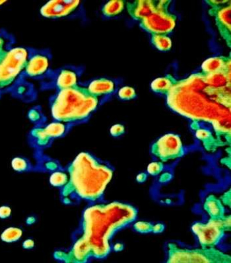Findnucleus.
Returning <instances> with one entry per match:
<instances>
[{
    "label": "nucleus",
    "instance_id": "4468645a",
    "mask_svg": "<svg viewBox=\"0 0 231 263\" xmlns=\"http://www.w3.org/2000/svg\"><path fill=\"white\" fill-rule=\"evenodd\" d=\"M204 75V74H203ZM205 75V80L210 86L216 89L230 86V71H221Z\"/></svg>",
    "mask_w": 231,
    "mask_h": 263
},
{
    "label": "nucleus",
    "instance_id": "9d476101",
    "mask_svg": "<svg viewBox=\"0 0 231 263\" xmlns=\"http://www.w3.org/2000/svg\"><path fill=\"white\" fill-rule=\"evenodd\" d=\"M210 15L214 16L216 21L217 28L220 33L230 46L231 24H230V4L212 7L210 10Z\"/></svg>",
    "mask_w": 231,
    "mask_h": 263
},
{
    "label": "nucleus",
    "instance_id": "6ab92c4d",
    "mask_svg": "<svg viewBox=\"0 0 231 263\" xmlns=\"http://www.w3.org/2000/svg\"><path fill=\"white\" fill-rule=\"evenodd\" d=\"M152 44L161 51H168L172 48V40L167 35H152Z\"/></svg>",
    "mask_w": 231,
    "mask_h": 263
},
{
    "label": "nucleus",
    "instance_id": "dca6fc26",
    "mask_svg": "<svg viewBox=\"0 0 231 263\" xmlns=\"http://www.w3.org/2000/svg\"><path fill=\"white\" fill-rule=\"evenodd\" d=\"M124 2L121 0H113L108 2L102 9L103 15L107 17L116 16L124 10Z\"/></svg>",
    "mask_w": 231,
    "mask_h": 263
},
{
    "label": "nucleus",
    "instance_id": "5701e85b",
    "mask_svg": "<svg viewBox=\"0 0 231 263\" xmlns=\"http://www.w3.org/2000/svg\"><path fill=\"white\" fill-rule=\"evenodd\" d=\"M118 95L121 100H130L136 98V93L134 87L124 86L119 90Z\"/></svg>",
    "mask_w": 231,
    "mask_h": 263
},
{
    "label": "nucleus",
    "instance_id": "ddd939ff",
    "mask_svg": "<svg viewBox=\"0 0 231 263\" xmlns=\"http://www.w3.org/2000/svg\"><path fill=\"white\" fill-rule=\"evenodd\" d=\"M92 95L96 97L108 95L113 93L115 90V83L113 80L101 78L92 80L87 87Z\"/></svg>",
    "mask_w": 231,
    "mask_h": 263
},
{
    "label": "nucleus",
    "instance_id": "bb28decb",
    "mask_svg": "<svg viewBox=\"0 0 231 263\" xmlns=\"http://www.w3.org/2000/svg\"><path fill=\"white\" fill-rule=\"evenodd\" d=\"M12 210L8 206H2L0 208V218L6 219L10 217Z\"/></svg>",
    "mask_w": 231,
    "mask_h": 263
},
{
    "label": "nucleus",
    "instance_id": "20e7f679",
    "mask_svg": "<svg viewBox=\"0 0 231 263\" xmlns=\"http://www.w3.org/2000/svg\"><path fill=\"white\" fill-rule=\"evenodd\" d=\"M29 51L23 48L10 49L0 54V86H6L14 80L25 68Z\"/></svg>",
    "mask_w": 231,
    "mask_h": 263
},
{
    "label": "nucleus",
    "instance_id": "f257e3e1",
    "mask_svg": "<svg viewBox=\"0 0 231 263\" xmlns=\"http://www.w3.org/2000/svg\"><path fill=\"white\" fill-rule=\"evenodd\" d=\"M167 95L168 104L179 113L211 120L217 124L218 129L222 122L230 127V86H210L206 82L205 75L196 73L177 81Z\"/></svg>",
    "mask_w": 231,
    "mask_h": 263
},
{
    "label": "nucleus",
    "instance_id": "cd10ccee",
    "mask_svg": "<svg viewBox=\"0 0 231 263\" xmlns=\"http://www.w3.org/2000/svg\"><path fill=\"white\" fill-rule=\"evenodd\" d=\"M137 230L143 231L145 232L146 231L151 230V226L149 223H145V222H138L135 225Z\"/></svg>",
    "mask_w": 231,
    "mask_h": 263
},
{
    "label": "nucleus",
    "instance_id": "4be33fe9",
    "mask_svg": "<svg viewBox=\"0 0 231 263\" xmlns=\"http://www.w3.org/2000/svg\"><path fill=\"white\" fill-rule=\"evenodd\" d=\"M13 169L18 172L28 171L31 168V165L29 161L21 157H16L13 159L12 163Z\"/></svg>",
    "mask_w": 231,
    "mask_h": 263
},
{
    "label": "nucleus",
    "instance_id": "b1692460",
    "mask_svg": "<svg viewBox=\"0 0 231 263\" xmlns=\"http://www.w3.org/2000/svg\"><path fill=\"white\" fill-rule=\"evenodd\" d=\"M124 126L117 124L113 126L111 129V134L114 137H118L124 134Z\"/></svg>",
    "mask_w": 231,
    "mask_h": 263
},
{
    "label": "nucleus",
    "instance_id": "f8f14e48",
    "mask_svg": "<svg viewBox=\"0 0 231 263\" xmlns=\"http://www.w3.org/2000/svg\"><path fill=\"white\" fill-rule=\"evenodd\" d=\"M221 71H230V58L225 57H213L209 58L201 65V73L204 75Z\"/></svg>",
    "mask_w": 231,
    "mask_h": 263
},
{
    "label": "nucleus",
    "instance_id": "c85d7f7f",
    "mask_svg": "<svg viewBox=\"0 0 231 263\" xmlns=\"http://www.w3.org/2000/svg\"><path fill=\"white\" fill-rule=\"evenodd\" d=\"M40 111H38L37 109H32L29 113V118L31 119V121H33V122H37L38 121L40 120L41 118H40Z\"/></svg>",
    "mask_w": 231,
    "mask_h": 263
},
{
    "label": "nucleus",
    "instance_id": "7c9ffc66",
    "mask_svg": "<svg viewBox=\"0 0 231 263\" xmlns=\"http://www.w3.org/2000/svg\"><path fill=\"white\" fill-rule=\"evenodd\" d=\"M4 46V41L1 38H0V54H2L4 52L3 50H2V49H3Z\"/></svg>",
    "mask_w": 231,
    "mask_h": 263
},
{
    "label": "nucleus",
    "instance_id": "aec40b11",
    "mask_svg": "<svg viewBox=\"0 0 231 263\" xmlns=\"http://www.w3.org/2000/svg\"><path fill=\"white\" fill-rule=\"evenodd\" d=\"M22 235H23V232H22L21 229L11 227V228L6 229L2 233L1 238L4 242L12 243L19 240L21 238Z\"/></svg>",
    "mask_w": 231,
    "mask_h": 263
},
{
    "label": "nucleus",
    "instance_id": "1a4fd4ad",
    "mask_svg": "<svg viewBox=\"0 0 231 263\" xmlns=\"http://www.w3.org/2000/svg\"><path fill=\"white\" fill-rule=\"evenodd\" d=\"M80 1L76 0H55L46 3L40 9V13L48 19H59L69 16L79 7Z\"/></svg>",
    "mask_w": 231,
    "mask_h": 263
},
{
    "label": "nucleus",
    "instance_id": "c756f323",
    "mask_svg": "<svg viewBox=\"0 0 231 263\" xmlns=\"http://www.w3.org/2000/svg\"><path fill=\"white\" fill-rule=\"evenodd\" d=\"M35 246L34 241L32 240H27L25 242L23 243L24 248L25 249H32Z\"/></svg>",
    "mask_w": 231,
    "mask_h": 263
},
{
    "label": "nucleus",
    "instance_id": "423d86ee",
    "mask_svg": "<svg viewBox=\"0 0 231 263\" xmlns=\"http://www.w3.org/2000/svg\"><path fill=\"white\" fill-rule=\"evenodd\" d=\"M24 75L28 77L40 78L48 72L51 55L46 49H29Z\"/></svg>",
    "mask_w": 231,
    "mask_h": 263
},
{
    "label": "nucleus",
    "instance_id": "6e6552de",
    "mask_svg": "<svg viewBox=\"0 0 231 263\" xmlns=\"http://www.w3.org/2000/svg\"><path fill=\"white\" fill-rule=\"evenodd\" d=\"M44 76L50 78L48 86L55 87L57 91L78 86V74L71 67H63L53 72L48 71L42 77Z\"/></svg>",
    "mask_w": 231,
    "mask_h": 263
},
{
    "label": "nucleus",
    "instance_id": "393cba45",
    "mask_svg": "<svg viewBox=\"0 0 231 263\" xmlns=\"http://www.w3.org/2000/svg\"><path fill=\"white\" fill-rule=\"evenodd\" d=\"M196 136L197 138L200 139L201 140H208V139L212 136V134H211L210 132L208 131V130L199 129L197 130Z\"/></svg>",
    "mask_w": 231,
    "mask_h": 263
},
{
    "label": "nucleus",
    "instance_id": "9b49d317",
    "mask_svg": "<svg viewBox=\"0 0 231 263\" xmlns=\"http://www.w3.org/2000/svg\"><path fill=\"white\" fill-rule=\"evenodd\" d=\"M127 9L132 18L141 21L156 10V3L151 0H138L129 2Z\"/></svg>",
    "mask_w": 231,
    "mask_h": 263
},
{
    "label": "nucleus",
    "instance_id": "f03ea898",
    "mask_svg": "<svg viewBox=\"0 0 231 263\" xmlns=\"http://www.w3.org/2000/svg\"><path fill=\"white\" fill-rule=\"evenodd\" d=\"M70 181L63 189L65 197L69 194L86 199L101 195L112 177L109 168L96 162L88 154L82 153L68 168Z\"/></svg>",
    "mask_w": 231,
    "mask_h": 263
},
{
    "label": "nucleus",
    "instance_id": "a878e982",
    "mask_svg": "<svg viewBox=\"0 0 231 263\" xmlns=\"http://www.w3.org/2000/svg\"><path fill=\"white\" fill-rule=\"evenodd\" d=\"M161 170V165L158 163H152L148 167V171L151 174H157Z\"/></svg>",
    "mask_w": 231,
    "mask_h": 263
},
{
    "label": "nucleus",
    "instance_id": "a211bd4d",
    "mask_svg": "<svg viewBox=\"0 0 231 263\" xmlns=\"http://www.w3.org/2000/svg\"><path fill=\"white\" fill-rule=\"evenodd\" d=\"M31 138H32L35 145L39 146L40 148L46 147L48 145L50 141V138H49L44 129L42 128L37 127L31 132Z\"/></svg>",
    "mask_w": 231,
    "mask_h": 263
},
{
    "label": "nucleus",
    "instance_id": "2f4dec72",
    "mask_svg": "<svg viewBox=\"0 0 231 263\" xmlns=\"http://www.w3.org/2000/svg\"><path fill=\"white\" fill-rule=\"evenodd\" d=\"M2 4H4V2H0V5H2Z\"/></svg>",
    "mask_w": 231,
    "mask_h": 263
},
{
    "label": "nucleus",
    "instance_id": "39448f33",
    "mask_svg": "<svg viewBox=\"0 0 231 263\" xmlns=\"http://www.w3.org/2000/svg\"><path fill=\"white\" fill-rule=\"evenodd\" d=\"M176 17L167 10L156 8L149 15L141 20V28L152 35H164L171 33L176 26Z\"/></svg>",
    "mask_w": 231,
    "mask_h": 263
},
{
    "label": "nucleus",
    "instance_id": "f3484780",
    "mask_svg": "<svg viewBox=\"0 0 231 263\" xmlns=\"http://www.w3.org/2000/svg\"><path fill=\"white\" fill-rule=\"evenodd\" d=\"M44 130L47 136L53 140L54 138H60V137L64 136L67 132V127L59 121H57V122L56 121V122L52 123L46 126Z\"/></svg>",
    "mask_w": 231,
    "mask_h": 263
},
{
    "label": "nucleus",
    "instance_id": "412c9836",
    "mask_svg": "<svg viewBox=\"0 0 231 263\" xmlns=\"http://www.w3.org/2000/svg\"><path fill=\"white\" fill-rule=\"evenodd\" d=\"M50 183L55 187H64L68 183V175L62 172H54L50 177Z\"/></svg>",
    "mask_w": 231,
    "mask_h": 263
},
{
    "label": "nucleus",
    "instance_id": "0eeeda50",
    "mask_svg": "<svg viewBox=\"0 0 231 263\" xmlns=\"http://www.w3.org/2000/svg\"><path fill=\"white\" fill-rule=\"evenodd\" d=\"M152 152L163 160L181 157L184 150L180 138L177 135L168 134L161 137L152 145Z\"/></svg>",
    "mask_w": 231,
    "mask_h": 263
},
{
    "label": "nucleus",
    "instance_id": "7ed1b4c3",
    "mask_svg": "<svg viewBox=\"0 0 231 263\" xmlns=\"http://www.w3.org/2000/svg\"><path fill=\"white\" fill-rule=\"evenodd\" d=\"M98 103L96 97L79 86L57 91L50 98L52 115L59 122L84 120L95 111Z\"/></svg>",
    "mask_w": 231,
    "mask_h": 263
},
{
    "label": "nucleus",
    "instance_id": "2eb2a0df",
    "mask_svg": "<svg viewBox=\"0 0 231 263\" xmlns=\"http://www.w3.org/2000/svg\"><path fill=\"white\" fill-rule=\"evenodd\" d=\"M176 82L173 76L169 75L155 79L151 82V87L152 91L157 93L167 94Z\"/></svg>",
    "mask_w": 231,
    "mask_h": 263
}]
</instances>
